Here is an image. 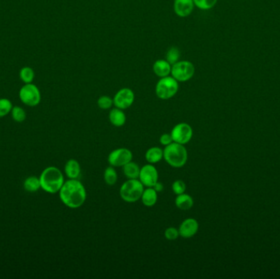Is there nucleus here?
<instances>
[{"label": "nucleus", "instance_id": "27", "mask_svg": "<svg viewBox=\"0 0 280 279\" xmlns=\"http://www.w3.org/2000/svg\"><path fill=\"white\" fill-rule=\"evenodd\" d=\"M97 103H98V108H100V109H103V110L111 109V108H113V106L114 105L113 98L107 95L99 97Z\"/></svg>", "mask_w": 280, "mask_h": 279}, {"label": "nucleus", "instance_id": "14", "mask_svg": "<svg viewBox=\"0 0 280 279\" xmlns=\"http://www.w3.org/2000/svg\"><path fill=\"white\" fill-rule=\"evenodd\" d=\"M171 65L165 59L157 60L153 66L154 74L159 78L168 77L171 73Z\"/></svg>", "mask_w": 280, "mask_h": 279}, {"label": "nucleus", "instance_id": "16", "mask_svg": "<svg viewBox=\"0 0 280 279\" xmlns=\"http://www.w3.org/2000/svg\"><path fill=\"white\" fill-rule=\"evenodd\" d=\"M109 120L111 124L116 127H121L126 122V116L123 110L120 108H115L109 112Z\"/></svg>", "mask_w": 280, "mask_h": 279}, {"label": "nucleus", "instance_id": "26", "mask_svg": "<svg viewBox=\"0 0 280 279\" xmlns=\"http://www.w3.org/2000/svg\"><path fill=\"white\" fill-rule=\"evenodd\" d=\"M12 103L7 98H0V118L4 117L7 115L11 113L12 111Z\"/></svg>", "mask_w": 280, "mask_h": 279}, {"label": "nucleus", "instance_id": "13", "mask_svg": "<svg viewBox=\"0 0 280 279\" xmlns=\"http://www.w3.org/2000/svg\"><path fill=\"white\" fill-rule=\"evenodd\" d=\"M194 0H175L174 11L178 17H187L192 14L194 9Z\"/></svg>", "mask_w": 280, "mask_h": 279}, {"label": "nucleus", "instance_id": "32", "mask_svg": "<svg viewBox=\"0 0 280 279\" xmlns=\"http://www.w3.org/2000/svg\"><path fill=\"white\" fill-rule=\"evenodd\" d=\"M153 188L155 189L157 193H159V192L162 191L163 189H164V186H163V184H161V183L158 182V183H157V184H156Z\"/></svg>", "mask_w": 280, "mask_h": 279}, {"label": "nucleus", "instance_id": "4", "mask_svg": "<svg viewBox=\"0 0 280 279\" xmlns=\"http://www.w3.org/2000/svg\"><path fill=\"white\" fill-rule=\"evenodd\" d=\"M144 186L139 179H128L120 187V196L125 202H136L141 199Z\"/></svg>", "mask_w": 280, "mask_h": 279}, {"label": "nucleus", "instance_id": "15", "mask_svg": "<svg viewBox=\"0 0 280 279\" xmlns=\"http://www.w3.org/2000/svg\"><path fill=\"white\" fill-rule=\"evenodd\" d=\"M64 171L69 179H78L81 172L80 165L77 160L70 159L65 165Z\"/></svg>", "mask_w": 280, "mask_h": 279}, {"label": "nucleus", "instance_id": "9", "mask_svg": "<svg viewBox=\"0 0 280 279\" xmlns=\"http://www.w3.org/2000/svg\"><path fill=\"white\" fill-rule=\"evenodd\" d=\"M171 136L175 143L185 145L189 143L193 138L194 131L192 127L186 123H180L176 124L171 130Z\"/></svg>", "mask_w": 280, "mask_h": 279}, {"label": "nucleus", "instance_id": "23", "mask_svg": "<svg viewBox=\"0 0 280 279\" xmlns=\"http://www.w3.org/2000/svg\"><path fill=\"white\" fill-rule=\"evenodd\" d=\"M19 76L22 82H24L25 84H30L35 79V72L31 67H22L20 71Z\"/></svg>", "mask_w": 280, "mask_h": 279}, {"label": "nucleus", "instance_id": "24", "mask_svg": "<svg viewBox=\"0 0 280 279\" xmlns=\"http://www.w3.org/2000/svg\"><path fill=\"white\" fill-rule=\"evenodd\" d=\"M165 60L170 63L171 66L175 64L176 62H179L180 59V51L179 48L176 47H171L168 49L165 54Z\"/></svg>", "mask_w": 280, "mask_h": 279}, {"label": "nucleus", "instance_id": "17", "mask_svg": "<svg viewBox=\"0 0 280 279\" xmlns=\"http://www.w3.org/2000/svg\"><path fill=\"white\" fill-rule=\"evenodd\" d=\"M141 200L147 207H152L155 205L158 200V193L156 192L154 188H148L144 189V193L142 194Z\"/></svg>", "mask_w": 280, "mask_h": 279}, {"label": "nucleus", "instance_id": "1", "mask_svg": "<svg viewBox=\"0 0 280 279\" xmlns=\"http://www.w3.org/2000/svg\"><path fill=\"white\" fill-rule=\"evenodd\" d=\"M58 194L62 202L71 209L80 207L86 200V190L78 179L65 181Z\"/></svg>", "mask_w": 280, "mask_h": 279}, {"label": "nucleus", "instance_id": "19", "mask_svg": "<svg viewBox=\"0 0 280 279\" xmlns=\"http://www.w3.org/2000/svg\"><path fill=\"white\" fill-rule=\"evenodd\" d=\"M145 158L149 164H156L158 163L163 158V150L158 147H153L147 151Z\"/></svg>", "mask_w": 280, "mask_h": 279}, {"label": "nucleus", "instance_id": "11", "mask_svg": "<svg viewBox=\"0 0 280 279\" xmlns=\"http://www.w3.org/2000/svg\"><path fill=\"white\" fill-rule=\"evenodd\" d=\"M158 172L153 164H148L140 169L139 179L144 186L153 188L158 182Z\"/></svg>", "mask_w": 280, "mask_h": 279}, {"label": "nucleus", "instance_id": "8", "mask_svg": "<svg viewBox=\"0 0 280 279\" xmlns=\"http://www.w3.org/2000/svg\"><path fill=\"white\" fill-rule=\"evenodd\" d=\"M108 162L113 167H123L133 160V153L128 148H118L108 156Z\"/></svg>", "mask_w": 280, "mask_h": 279}, {"label": "nucleus", "instance_id": "29", "mask_svg": "<svg viewBox=\"0 0 280 279\" xmlns=\"http://www.w3.org/2000/svg\"><path fill=\"white\" fill-rule=\"evenodd\" d=\"M172 190L176 195L185 194L186 191V184L183 180H175L172 184Z\"/></svg>", "mask_w": 280, "mask_h": 279}, {"label": "nucleus", "instance_id": "5", "mask_svg": "<svg viewBox=\"0 0 280 279\" xmlns=\"http://www.w3.org/2000/svg\"><path fill=\"white\" fill-rule=\"evenodd\" d=\"M179 88V82L171 76H168L158 80L156 84V95L161 100H168L175 96Z\"/></svg>", "mask_w": 280, "mask_h": 279}, {"label": "nucleus", "instance_id": "28", "mask_svg": "<svg viewBox=\"0 0 280 279\" xmlns=\"http://www.w3.org/2000/svg\"><path fill=\"white\" fill-rule=\"evenodd\" d=\"M218 0H194V4L199 9L210 10L216 6Z\"/></svg>", "mask_w": 280, "mask_h": 279}, {"label": "nucleus", "instance_id": "7", "mask_svg": "<svg viewBox=\"0 0 280 279\" xmlns=\"http://www.w3.org/2000/svg\"><path fill=\"white\" fill-rule=\"evenodd\" d=\"M19 98L25 105L36 107L40 103V91L36 84L32 83L25 84L20 89Z\"/></svg>", "mask_w": 280, "mask_h": 279}, {"label": "nucleus", "instance_id": "25", "mask_svg": "<svg viewBox=\"0 0 280 279\" xmlns=\"http://www.w3.org/2000/svg\"><path fill=\"white\" fill-rule=\"evenodd\" d=\"M11 115H12V119L14 120L15 121L18 122V123H22L25 120L27 119V113L25 112L23 108L18 106H15L12 108L11 111Z\"/></svg>", "mask_w": 280, "mask_h": 279}, {"label": "nucleus", "instance_id": "30", "mask_svg": "<svg viewBox=\"0 0 280 279\" xmlns=\"http://www.w3.org/2000/svg\"><path fill=\"white\" fill-rule=\"evenodd\" d=\"M165 238L169 240V241H175L176 239L180 237V233H179V229L170 227L168 229H165Z\"/></svg>", "mask_w": 280, "mask_h": 279}, {"label": "nucleus", "instance_id": "6", "mask_svg": "<svg viewBox=\"0 0 280 279\" xmlns=\"http://www.w3.org/2000/svg\"><path fill=\"white\" fill-rule=\"evenodd\" d=\"M195 74V67L193 62L187 60H180L171 67V77H174L179 83L189 81Z\"/></svg>", "mask_w": 280, "mask_h": 279}, {"label": "nucleus", "instance_id": "3", "mask_svg": "<svg viewBox=\"0 0 280 279\" xmlns=\"http://www.w3.org/2000/svg\"><path fill=\"white\" fill-rule=\"evenodd\" d=\"M163 158L174 168H181L188 160V152L185 146L173 142L170 145L165 146L163 150Z\"/></svg>", "mask_w": 280, "mask_h": 279}, {"label": "nucleus", "instance_id": "22", "mask_svg": "<svg viewBox=\"0 0 280 279\" xmlns=\"http://www.w3.org/2000/svg\"><path fill=\"white\" fill-rule=\"evenodd\" d=\"M103 177H104V181L106 184L109 186H113L118 181V173L112 165L106 168Z\"/></svg>", "mask_w": 280, "mask_h": 279}, {"label": "nucleus", "instance_id": "18", "mask_svg": "<svg viewBox=\"0 0 280 279\" xmlns=\"http://www.w3.org/2000/svg\"><path fill=\"white\" fill-rule=\"evenodd\" d=\"M175 205L180 210H190L194 206V199L191 196L188 195L185 193L180 194V195H177L175 198Z\"/></svg>", "mask_w": 280, "mask_h": 279}, {"label": "nucleus", "instance_id": "21", "mask_svg": "<svg viewBox=\"0 0 280 279\" xmlns=\"http://www.w3.org/2000/svg\"><path fill=\"white\" fill-rule=\"evenodd\" d=\"M25 190L29 193H36L41 189L40 178L36 176H30L26 179L23 184Z\"/></svg>", "mask_w": 280, "mask_h": 279}, {"label": "nucleus", "instance_id": "12", "mask_svg": "<svg viewBox=\"0 0 280 279\" xmlns=\"http://www.w3.org/2000/svg\"><path fill=\"white\" fill-rule=\"evenodd\" d=\"M199 229V222L195 219L189 218L181 223L179 228V233H180V236L182 237L184 239H190L194 235H196Z\"/></svg>", "mask_w": 280, "mask_h": 279}, {"label": "nucleus", "instance_id": "31", "mask_svg": "<svg viewBox=\"0 0 280 279\" xmlns=\"http://www.w3.org/2000/svg\"><path fill=\"white\" fill-rule=\"evenodd\" d=\"M174 141H173L172 136L170 134H164L160 136V143L163 146L170 145V143H172Z\"/></svg>", "mask_w": 280, "mask_h": 279}, {"label": "nucleus", "instance_id": "10", "mask_svg": "<svg viewBox=\"0 0 280 279\" xmlns=\"http://www.w3.org/2000/svg\"><path fill=\"white\" fill-rule=\"evenodd\" d=\"M134 102V91L129 88H123L118 91L113 98V103L115 108L125 110L130 108Z\"/></svg>", "mask_w": 280, "mask_h": 279}, {"label": "nucleus", "instance_id": "20", "mask_svg": "<svg viewBox=\"0 0 280 279\" xmlns=\"http://www.w3.org/2000/svg\"><path fill=\"white\" fill-rule=\"evenodd\" d=\"M123 173H124V176L129 179H139L140 168L136 163L130 161L123 166Z\"/></svg>", "mask_w": 280, "mask_h": 279}, {"label": "nucleus", "instance_id": "2", "mask_svg": "<svg viewBox=\"0 0 280 279\" xmlns=\"http://www.w3.org/2000/svg\"><path fill=\"white\" fill-rule=\"evenodd\" d=\"M40 181L41 189L51 194L60 191L65 183L62 171L55 166H48L43 169L40 176Z\"/></svg>", "mask_w": 280, "mask_h": 279}]
</instances>
